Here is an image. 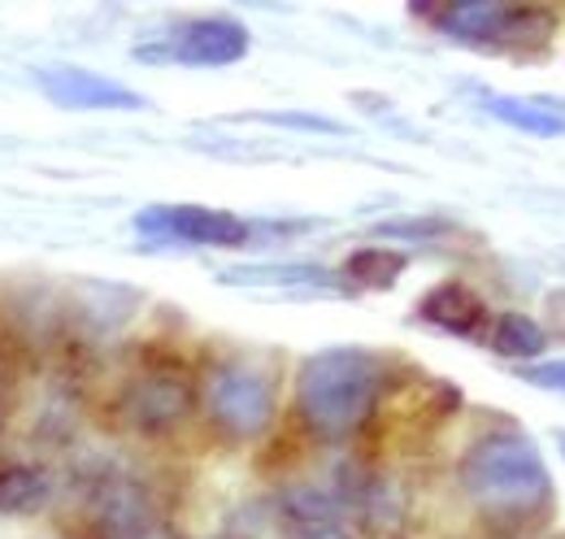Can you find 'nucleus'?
I'll return each instance as SVG.
<instances>
[{"mask_svg": "<svg viewBox=\"0 0 565 539\" xmlns=\"http://www.w3.org/2000/svg\"><path fill=\"white\" fill-rule=\"evenodd\" d=\"M526 383L535 388H553V392H565V361H544V366H526L522 370Z\"/></svg>", "mask_w": 565, "mask_h": 539, "instance_id": "obj_16", "label": "nucleus"}, {"mask_svg": "<svg viewBox=\"0 0 565 539\" xmlns=\"http://www.w3.org/2000/svg\"><path fill=\"white\" fill-rule=\"evenodd\" d=\"M96 539H179V531L157 514V518H143V522H131L122 531H109V536H96Z\"/></svg>", "mask_w": 565, "mask_h": 539, "instance_id": "obj_15", "label": "nucleus"}, {"mask_svg": "<svg viewBox=\"0 0 565 539\" xmlns=\"http://www.w3.org/2000/svg\"><path fill=\"white\" fill-rule=\"evenodd\" d=\"M435 13L439 31L461 44H509V40H540L553 31V13L535 4H500V0H457L426 9Z\"/></svg>", "mask_w": 565, "mask_h": 539, "instance_id": "obj_5", "label": "nucleus"}, {"mask_svg": "<svg viewBox=\"0 0 565 539\" xmlns=\"http://www.w3.org/2000/svg\"><path fill=\"white\" fill-rule=\"evenodd\" d=\"M383 388H387V361L379 352L335 344L300 366L296 409L318 440H349L374 418Z\"/></svg>", "mask_w": 565, "mask_h": 539, "instance_id": "obj_1", "label": "nucleus"}, {"mask_svg": "<svg viewBox=\"0 0 565 539\" xmlns=\"http://www.w3.org/2000/svg\"><path fill=\"white\" fill-rule=\"evenodd\" d=\"M418 314H423L430 327H439V331L461 336V339L488 336V318H492L488 305H483V296H479L475 287L457 283V278L430 287L423 296V305H418Z\"/></svg>", "mask_w": 565, "mask_h": 539, "instance_id": "obj_10", "label": "nucleus"}, {"mask_svg": "<svg viewBox=\"0 0 565 539\" xmlns=\"http://www.w3.org/2000/svg\"><path fill=\"white\" fill-rule=\"evenodd\" d=\"M483 109L492 114L495 123H504V127H513V131L522 135H565V118L562 114H553L544 101H518V96H488L483 101Z\"/></svg>", "mask_w": 565, "mask_h": 539, "instance_id": "obj_11", "label": "nucleus"}, {"mask_svg": "<svg viewBox=\"0 0 565 539\" xmlns=\"http://www.w3.org/2000/svg\"><path fill=\"white\" fill-rule=\"evenodd\" d=\"M49 492H53L49 471L26 466V462L0 466V514H31L49 500Z\"/></svg>", "mask_w": 565, "mask_h": 539, "instance_id": "obj_12", "label": "nucleus"}, {"mask_svg": "<svg viewBox=\"0 0 565 539\" xmlns=\"http://www.w3.org/2000/svg\"><path fill=\"white\" fill-rule=\"evenodd\" d=\"M161 53L183 66H235L248 53V31L231 18H201L179 27V35Z\"/></svg>", "mask_w": 565, "mask_h": 539, "instance_id": "obj_8", "label": "nucleus"}, {"mask_svg": "<svg viewBox=\"0 0 565 539\" xmlns=\"http://www.w3.org/2000/svg\"><path fill=\"white\" fill-rule=\"evenodd\" d=\"M205 409L226 440H257L275 418V379L253 361H222L205 379Z\"/></svg>", "mask_w": 565, "mask_h": 539, "instance_id": "obj_3", "label": "nucleus"}, {"mask_svg": "<svg viewBox=\"0 0 565 539\" xmlns=\"http://www.w3.org/2000/svg\"><path fill=\"white\" fill-rule=\"evenodd\" d=\"M192 404H196L192 374L179 361H170V357H148V366L136 379H127V388L118 397L122 422L143 431V435L174 431L179 422H188Z\"/></svg>", "mask_w": 565, "mask_h": 539, "instance_id": "obj_4", "label": "nucleus"}, {"mask_svg": "<svg viewBox=\"0 0 565 539\" xmlns=\"http://www.w3.org/2000/svg\"><path fill=\"white\" fill-rule=\"evenodd\" d=\"M488 344H492L500 357H513V361H531L548 348V336L535 318L526 314H500L492 327H488Z\"/></svg>", "mask_w": 565, "mask_h": 539, "instance_id": "obj_13", "label": "nucleus"}, {"mask_svg": "<svg viewBox=\"0 0 565 539\" xmlns=\"http://www.w3.org/2000/svg\"><path fill=\"white\" fill-rule=\"evenodd\" d=\"M143 235L192 244V249H244L253 240V226L235 213L205 209V204H152L136 218Z\"/></svg>", "mask_w": 565, "mask_h": 539, "instance_id": "obj_6", "label": "nucleus"}, {"mask_svg": "<svg viewBox=\"0 0 565 539\" xmlns=\"http://www.w3.org/2000/svg\"><path fill=\"white\" fill-rule=\"evenodd\" d=\"M270 527L279 539H356L349 505L313 483H296L270 505Z\"/></svg>", "mask_w": 565, "mask_h": 539, "instance_id": "obj_7", "label": "nucleus"}, {"mask_svg": "<svg viewBox=\"0 0 565 539\" xmlns=\"http://www.w3.org/2000/svg\"><path fill=\"white\" fill-rule=\"evenodd\" d=\"M40 87L49 92V101H57L66 109H143L148 105L140 92L78 66L40 70Z\"/></svg>", "mask_w": 565, "mask_h": 539, "instance_id": "obj_9", "label": "nucleus"}, {"mask_svg": "<svg viewBox=\"0 0 565 539\" xmlns=\"http://www.w3.org/2000/svg\"><path fill=\"white\" fill-rule=\"evenodd\" d=\"M461 492L492 518H535L553 505V474L535 440L522 431H492L461 457Z\"/></svg>", "mask_w": 565, "mask_h": 539, "instance_id": "obj_2", "label": "nucleus"}, {"mask_svg": "<svg viewBox=\"0 0 565 539\" xmlns=\"http://www.w3.org/2000/svg\"><path fill=\"white\" fill-rule=\"evenodd\" d=\"M401 270H405L401 253H392V249H361V253L349 257L344 274L353 283H361V287H387V283H396Z\"/></svg>", "mask_w": 565, "mask_h": 539, "instance_id": "obj_14", "label": "nucleus"}, {"mask_svg": "<svg viewBox=\"0 0 565 539\" xmlns=\"http://www.w3.org/2000/svg\"><path fill=\"white\" fill-rule=\"evenodd\" d=\"M562 448H565V435H562Z\"/></svg>", "mask_w": 565, "mask_h": 539, "instance_id": "obj_17", "label": "nucleus"}]
</instances>
